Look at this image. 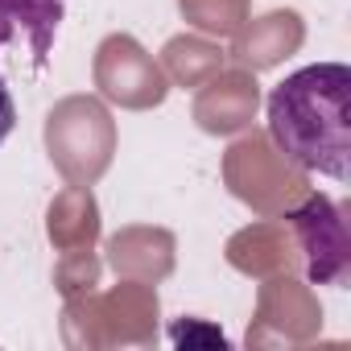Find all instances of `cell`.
<instances>
[{
    "mask_svg": "<svg viewBox=\"0 0 351 351\" xmlns=\"http://www.w3.org/2000/svg\"><path fill=\"white\" fill-rule=\"evenodd\" d=\"M161 54H165L169 75L178 79L182 87L207 83V79L219 75V66H223V50H215V46H207V42H199V38H169Z\"/></svg>",
    "mask_w": 351,
    "mask_h": 351,
    "instance_id": "cell-9",
    "label": "cell"
},
{
    "mask_svg": "<svg viewBox=\"0 0 351 351\" xmlns=\"http://www.w3.org/2000/svg\"><path fill=\"white\" fill-rule=\"evenodd\" d=\"M182 13L211 34H232L244 21V0H182Z\"/></svg>",
    "mask_w": 351,
    "mask_h": 351,
    "instance_id": "cell-10",
    "label": "cell"
},
{
    "mask_svg": "<svg viewBox=\"0 0 351 351\" xmlns=\"http://www.w3.org/2000/svg\"><path fill=\"white\" fill-rule=\"evenodd\" d=\"M256 104H261L256 79L240 66V71H228V75H211L207 79V87L195 99V120H199L203 132L228 136V132H240L244 124H252Z\"/></svg>",
    "mask_w": 351,
    "mask_h": 351,
    "instance_id": "cell-5",
    "label": "cell"
},
{
    "mask_svg": "<svg viewBox=\"0 0 351 351\" xmlns=\"http://www.w3.org/2000/svg\"><path fill=\"white\" fill-rule=\"evenodd\" d=\"M13 128H17V104H13V95H9V83L0 79V145L9 141Z\"/></svg>",
    "mask_w": 351,
    "mask_h": 351,
    "instance_id": "cell-11",
    "label": "cell"
},
{
    "mask_svg": "<svg viewBox=\"0 0 351 351\" xmlns=\"http://www.w3.org/2000/svg\"><path fill=\"white\" fill-rule=\"evenodd\" d=\"M351 71L343 62H314L293 71L269 95V136L277 153L306 169L347 182L351 157Z\"/></svg>",
    "mask_w": 351,
    "mask_h": 351,
    "instance_id": "cell-1",
    "label": "cell"
},
{
    "mask_svg": "<svg viewBox=\"0 0 351 351\" xmlns=\"http://www.w3.org/2000/svg\"><path fill=\"white\" fill-rule=\"evenodd\" d=\"M62 13H66V0H0V46L25 42L34 54V66L42 71L50 62Z\"/></svg>",
    "mask_w": 351,
    "mask_h": 351,
    "instance_id": "cell-6",
    "label": "cell"
},
{
    "mask_svg": "<svg viewBox=\"0 0 351 351\" xmlns=\"http://www.w3.org/2000/svg\"><path fill=\"white\" fill-rule=\"evenodd\" d=\"M95 83L99 91L120 104V108H157L169 95V83L161 75V66L153 62V54L128 38V34H112L99 42L95 50Z\"/></svg>",
    "mask_w": 351,
    "mask_h": 351,
    "instance_id": "cell-3",
    "label": "cell"
},
{
    "mask_svg": "<svg viewBox=\"0 0 351 351\" xmlns=\"http://www.w3.org/2000/svg\"><path fill=\"white\" fill-rule=\"evenodd\" d=\"M99 236V211H95V199L83 191V186H71L62 191L54 203H50V240L62 244V248H91V240Z\"/></svg>",
    "mask_w": 351,
    "mask_h": 351,
    "instance_id": "cell-8",
    "label": "cell"
},
{
    "mask_svg": "<svg viewBox=\"0 0 351 351\" xmlns=\"http://www.w3.org/2000/svg\"><path fill=\"white\" fill-rule=\"evenodd\" d=\"M306 38V25L293 9H273L265 17H256L252 25L240 29L236 46H232V58L244 66V71H269L277 66L281 58H289Z\"/></svg>",
    "mask_w": 351,
    "mask_h": 351,
    "instance_id": "cell-7",
    "label": "cell"
},
{
    "mask_svg": "<svg viewBox=\"0 0 351 351\" xmlns=\"http://www.w3.org/2000/svg\"><path fill=\"white\" fill-rule=\"evenodd\" d=\"M293 236L306 252V273L318 285H343L351 273V240H347V207L326 195H306L289 215Z\"/></svg>",
    "mask_w": 351,
    "mask_h": 351,
    "instance_id": "cell-4",
    "label": "cell"
},
{
    "mask_svg": "<svg viewBox=\"0 0 351 351\" xmlns=\"http://www.w3.org/2000/svg\"><path fill=\"white\" fill-rule=\"evenodd\" d=\"M46 149L71 186H91L112 165L116 124L99 99L71 95L58 108H50V116H46Z\"/></svg>",
    "mask_w": 351,
    "mask_h": 351,
    "instance_id": "cell-2",
    "label": "cell"
}]
</instances>
